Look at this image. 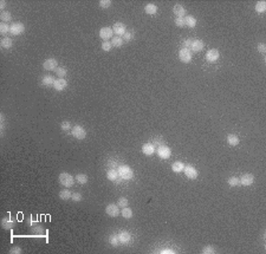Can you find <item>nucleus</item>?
I'll list each match as a JSON object with an SVG mask.
<instances>
[{
	"mask_svg": "<svg viewBox=\"0 0 266 254\" xmlns=\"http://www.w3.org/2000/svg\"><path fill=\"white\" fill-rule=\"evenodd\" d=\"M117 173H118V176L121 177V178H123V180H131L134 177L133 169L130 168L129 166H125V164L124 166H120Z\"/></svg>",
	"mask_w": 266,
	"mask_h": 254,
	"instance_id": "1",
	"label": "nucleus"
},
{
	"mask_svg": "<svg viewBox=\"0 0 266 254\" xmlns=\"http://www.w3.org/2000/svg\"><path fill=\"white\" fill-rule=\"evenodd\" d=\"M58 180H59V183L66 188H70L75 185V177L70 175L69 173H62L58 177Z\"/></svg>",
	"mask_w": 266,
	"mask_h": 254,
	"instance_id": "2",
	"label": "nucleus"
},
{
	"mask_svg": "<svg viewBox=\"0 0 266 254\" xmlns=\"http://www.w3.org/2000/svg\"><path fill=\"white\" fill-rule=\"evenodd\" d=\"M71 134L72 136L77 139H84L86 137V131L84 129L82 125H75L72 129H71Z\"/></svg>",
	"mask_w": 266,
	"mask_h": 254,
	"instance_id": "3",
	"label": "nucleus"
},
{
	"mask_svg": "<svg viewBox=\"0 0 266 254\" xmlns=\"http://www.w3.org/2000/svg\"><path fill=\"white\" fill-rule=\"evenodd\" d=\"M179 58H180V61L182 63H190L192 61V58H193V53L190 52L189 49H181L180 51H179Z\"/></svg>",
	"mask_w": 266,
	"mask_h": 254,
	"instance_id": "4",
	"label": "nucleus"
},
{
	"mask_svg": "<svg viewBox=\"0 0 266 254\" xmlns=\"http://www.w3.org/2000/svg\"><path fill=\"white\" fill-rule=\"evenodd\" d=\"M183 173L187 176V178H189V180H195L198 177V170L195 169L193 166H190V164H187V166L185 164Z\"/></svg>",
	"mask_w": 266,
	"mask_h": 254,
	"instance_id": "5",
	"label": "nucleus"
},
{
	"mask_svg": "<svg viewBox=\"0 0 266 254\" xmlns=\"http://www.w3.org/2000/svg\"><path fill=\"white\" fill-rule=\"evenodd\" d=\"M24 31H25V26H24L23 23H14L11 25V29H10V33L12 36H19V34H23Z\"/></svg>",
	"mask_w": 266,
	"mask_h": 254,
	"instance_id": "6",
	"label": "nucleus"
},
{
	"mask_svg": "<svg viewBox=\"0 0 266 254\" xmlns=\"http://www.w3.org/2000/svg\"><path fill=\"white\" fill-rule=\"evenodd\" d=\"M157 155H159L160 158H163V160H167L170 157V155H172V150H170V148L167 146H161L157 148Z\"/></svg>",
	"mask_w": 266,
	"mask_h": 254,
	"instance_id": "7",
	"label": "nucleus"
},
{
	"mask_svg": "<svg viewBox=\"0 0 266 254\" xmlns=\"http://www.w3.org/2000/svg\"><path fill=\"white\" fill-rule=\"evenodd\" d=\"M118 208L120 207H118L117 205H115V203H110V205H108V206L105 207V213L109 216H111V217H117V216L121 214V212H120Z\"/></svg>",
	"mask_w": 266,
	"mask_h": 254,
	"instance_id": "8",
	"label": "nucleus"
},
{
	"mask_svg": "<svg viewBox=\"0 0 266 254\" xmlns=\"http://www.w3.org/2000/svg\"><path fill=\"white\" fill-rule=\"evenodd\" d=\"M113 34H114V31H113V29L111 27H102L101 30H99V37L103 39V41H105V40H109L110 38H113Z\"/></svg>",
	"mask_w": 266,
	"mask_h": 254,
	"instance_id": "9",
	"label": "nucleus"
},
{
	"mask_svg": "<svg viewBox=\"0 0 266 254\" xmlns=\"http://www.w3.org/2000/svg\"><path fill=\"white\" fill-rule=\"evenodd\" d=\"M43 68L47 71H56V69L58 68V62L54 59V58H49V59H46L44 61L43 63Z\"/></svg>",
	"mask_w": 266,
	"mask_h": 254,
	"instance_id": "10",
	"label": "nucleus"
},
{
	"mask_svg": "<svg viewBox=\"0 0 266 254\" xmlns=\"http://www.w3.org/2000/svg\"><path fill=\"white\" fill-rule=\"evenodd\" d=\"M219 57H220V53H219V51L216 49H212L206 53V59H207V62L209 63H215L219 59Z\"/></svg>",
	"mask_w": 266,
	"mask_h": 254,
	"instance_id": "11",
	"label": "nucleus"
},
{
	"mask_svg": "<svg viewBox=\"0 0 266 254\" xmlns=\"http://www.w3.org/2000/svg\"><path fill=\"white\" fill-rule=\"evenodd\" d=\"M240 180V186H244V187H248V186L253 185L254 182V176L252 174H244L243 176L239 178Z\"/></svg>",
	"mask_w": 266,
	"mask_h": 254,
	"instance_id": "12",
	"label": "nucleus"
},
{
	"mask_svg": "<svg viewBox=\"0 0 266 254\" xmlns=\"http://www.w3.org/2000/svg\"><path fill=\"white\" fill-rule=\"evenodd\" d=\"M113 31L114 33H116V36H118V37H122L125 32H127V29H125V25L123 23H115L114 26H113Z\"/></svg>",
	"mask_w": 266,
	"mask_h": 254,
	"instance_id": "13",
	"label": "nucleus"
},
{
	"mask_svg": "<svg viewBox=\"0 0 266 254\" xmlns=\"http://www.w3.org/2000/svg\"><path fill=\"white\" fill-rule=\"evenodd\" d=\"M204 46H205V44H204L202 40H200V39H195V40L192 41L190 51H192V52H200V51L204 50Z\"/></svg>",
	"mask_w": 266,
	"mask_h": 254,
	"instance_id": "14",
	"label": "nucleus"
},
{
	"mask_svg": "<svg viewBox=\"0 0 266 254\" xmlns=\"http://www.w3.org/2000/svg\"><path fill=\"white\" fill-rule=\"evenodd\" d=\"M66 86H68V80H65L64 78H58V79H56L54 83H53V88H54L57 91H63Z\"/></svg>",
	"mask_w": 266,
	"mask_h": 254,
	"instance_id": "15",
	"label": "nucleus"
},
{
	"mask_svg": "<svg viewBox=\"0 0 266 254\" xmlns=\"http://www.w3.org/2000/svg\"><path fill=\"white\" fill-rule=\"evenodd\" d=\"M117 236H118V240H120V244H122V245H128L130 242V240H131V235H130L129 232L127 231L121 232Z\"/></svg>",
	"mask_w": 266,
	"mask_h": 254,
	"instance_id": "16",
	"label": "nucleus"
},
{
	"mask_svg": "<svg viewBox=\"0 0 266 254\" xmlns=\"http://www.w3.org/2000/svg\"><path fill=\"white\" fill-rule=\"evenodd\" d=\"M142 153L147 156H150L155 153V147L153 146V143H145L142 147Z\"/></svg>",
	"mask_w": 266,
	"mask_h": 254,
	"instance_id": "17",
	"label": "nucleus"
},
{
	"mask_svg": "<svg viewBox=\"0 0 266 254\" xmlns=\"http://www.w3.org/2000/svg\"><path fill=\"white\" fill-rule=\"evenodd\" d=\"M173 12L176 17H183L186 14V8L183 7L182 5L180 4H176L174 7H173Z\"/></svg>",
	"mask_w": 266,
	"mask_h": 254,
	"instance_id": "18",
	"label": "nucleus"
},
{
	"mask_svg": "<svg viewBox=\"0 0 266 254\" xmlns=\"http://www.w3.org/2000/svg\"><path fill=\"white\" fill-rule=\"evenodd\" d=\"M145 12L147 14L154 16V14H156V12H157V6H156L155 4H147L145 6Z\"/></svg>",
	"mask_w": 266,
	"mask_h": 254,
	"instance_id": "19",
	"label": "nucleus"
},
{
	"mask_svg": "<svg viewBox=\"0 0 266 254\" xmlns=\"http://www.w3.org/2000/svg\"><path fill=\"white\" fill-rule=\"evenodd\" d=\"M239 142H240V139H239V137L236 136V135H233V134H229L227 136V143L229 144V146H232V147H236L239 144Z\"/></svg>",
	"mask_w": 266,
	"mask_h": 254,
	"instance_id": "20",
	"label": "nucleus"
},
{
	"mask_svg": "<svg viewBox=\"0 0 266 254\" xmlns=\"http://www.w3.org/2000/svg\"><path fill=\"white\" fill-rule=\"evenodd\" d=\"M54 80H56V79H54L52 76H50V75H45L44 77L42 78V84L45 85V86H51V85L53 86Z\"/></svg>",
	"mask_w": 266,
	"mask_h": 254,
	"instance_id": "21",
	"label": "nucleus"
},
{
	"mask_svg": "<svg viewBox=\"0 0 266 254\" xmlns=\"http://www.w3.org/2000/svg\"><path fill=\"white\" fill-rule=\"evenodd\" d=\"M185 23H186V26L193 29V27L197 26V19H195V17L193 16H187L185 18Z\"/></svg>",
	"mask_w": 266,
	"mask_h": 254,
	"instance_id": "22",
	"label": "nucleus"
},
{
	"mask_svg": "<svg viewBox=\"0 0 266 254\" xmlns=\"http://www.w3.org/2000/svg\"><path fill=\"white\" fill-rule=\"evenodd\" d=\"M1 226L5 228V229H11L14 227V222L11 220V219H7V217H4L1 220Z\"/></svg>",
	"mask_w": 266,
	"mask_h": 254,
	"instance_id": "23",
	"label": "nucleus"
},
{
	"mask_svg": "<svg viewBox=\"0 0 266 254\" xmlns=\"http://www.w3.org/2000/svg\"><path fill=\"white\" fill-rule=\"evenodd\" d=\"M183 168H185V164L180 161H176L172 164V170L174 173H181V171H183Z\"/></svg>",
	"mask_w": 266,
	"mask_h": 254,
	"instance_id": "24",
	"label": "nucleus"
},
{
	"mask_svg": "<svg viewBox=\"0 0 266 254\" xmlns=\"http://www.w3.org/2000/svg\"><path fill=\"white\" fill-rule=\"evenodd\" d=\"M13 45V41H12V39L8 38V37H4V38L1 39V47L2 49H11Z\"/></svg>",
	"mask_w": 266,
	"mask_h": 254,
	"instance_id": "25",
	"label": "nucleus"
},
{
	"mask_svg": "<svg viewBox=\"0 0 266 254\" xmlns=\"http://www.w3.org/2000/svg\"><path fill=\"white\" fill-rule=\"evenodd\" d=\"M121 215L124 217V219H131L133 215H134V213H133V210H131V208L129 207H124L122 208L121 210Z\"/></svg>",
	"mask_w": 266,
	"mask_h": 254,
	"instance_id": "26",
	"label": "nucleus"
},
{
	"mask_svg": "<svg viewBox=\"0 0 266 254\" xmlns=\"http://www.w3.org/2000/svg\"><path fill=\"white\" fill-rule=\"evenodd\" d=\"M76 181L79 183V185H86V182L89 181V177L86 176L85 174H77V176H76Z\"/></svg>",
	"mask_w": 266,
	"mask_h": 254,
	"instance_id": "27",
	"label": "nucleus"
},
{
	"mask_svg": "<svg viewBox=\"0 0 266 254\" xmlns=\"http://www.w3.org/2000/svg\"><path fill=\"white\" fill-rule=\"evenodd\" d=\"M256 11L258 13H264L266 11V1L261 0V1H258L257 5H256Z\"/></svg>",
	"mask_w": 266,
	"mask_h": 254,
	"instance_id": "28",
	"label": "nucleus"
},
{
	"mask_svg": "<svg viewBox=\"0 0 266 254\" xmlns=\"http://www.w3.org/2000/svg\"><path fill=\"white\" fill-rule=\"evenodd\" d=\"M106 177H108L109 181H116L117 177H118V173H117L115 169L108 170V173H106Z\"/></svg>",
	"mask_w": 266,
	"mask_h": 254,
	"instance_id": "29",
	"label": "nucleus"
},
{
	"mask_svg": "<svg viewBox=\"0 0 266 254\" xmlns=\"http://www.w3.org/2000/svg\"><path fill=\"white\" fill-rule=\"evenodd\" d=\"M123 43H124V40L122 37H118V36H116V37H113V40H111V44H113V46L115 47H121L123 45Z\"/></svg>",
	"mask_w": 266,
	"mask_h": 254,
	"instance_id": "30",
	"label": "nucleus"
},
{
	"mask_svg": "<svg viewBox=\"0 0 266 254\" xmlns=\"http://www.w3.org/2000/svg\"><path fill=\"white\" fill-rule=\"evenodd\" d=\"M71 195H72V193L69 192L68 189H64V190H61V192H59V197L64 201L71 199Z\"/></svg>",
	"mask_w": 266,
	"mask_h": 254,
	"instance_id": "31",
	"label": "nucleus"
},
{
	"mask_svg": "<svg viewBox=\"0 0 266 254\" xmlns=\"http://www.w3.org/2000/svg\"><path fill=\"white\" fill-rule=\"evenodd\" d=\"M0 18H1V20H2L4 23H7V21H11V20H12V14H11L10 12H7V11H4V12H1Z\"/></svg>",
	"mask_w": 266,
	"mask_h": 254,
	"instance_id": "32",
	"label": "nucleus"
},
{
	"mask_svg": "<svg viewBox=\"0 0 266 254\" xmlns=\"http://www.w3.org/2000/svg\"><path fill=\"white\" fill-rule=\"evenodd\" d=\"M101 47H102V50H103V51H105V52H109V51H110V50L113 49V44H111V41H109V40H105V41H103V43H102Z\"/></svg>",
	"mask_w": 266,
	"mask_h": 254,
	"instance_id": "33",
	"label": "nucleus"
},
{
	"mask_svg": "<svg viewBox=\"0 0 266 254\" xmlns=\"http://www.w3.org/2000/svg\"><path fill=\"white\" fill-rule=\"evenodd\" d=\"M228 185L231 187H236V186H240V180L236 176H232L228 178Z\"/></svg>",
	"mask_w": 266,
	"mask_h": 254,
	"instance_id": "34",
	"label": "nucleus"
},
{
	"mask_svg": "<svg viewBox=\"0 0 266 254\" xmlns=\"http://www.w3.org/2000/svg\"><path fill=\"white\" fill-rule=\"evenodd\" d=\"M128 205H129V202H128V199H127V197H120L118 201H117V206L120 208L128 207Z\"/></svg>",
	"mask_w": 266,
	"mask_h": 254,
	"instance_id": "35",
	"label": "nucleus"
},
{
	"mask_svg": "<svg viewBox=\"0 0 266 254\" xmlns=\"http://www.w3.org/2000/svg\"><path fill=\"white\" fill-rule=\"evenodd\" d=\"M10 29H11V26H8L7 24H1L0 25V33L2 36H6L7 33H10Z\"/></svg>",
	"mask_w": 266,
	"mask_h": 254,
	"instance_id": "36",
	"label": "nucleus"
},
{
	"mask_svg": "<svg viewBox=\"0 0 266 254\" xmlns=\"http://www.w3.org/2000/svg\"><path fill=\"white\" fill-rule=\"evenodd\" d=\"M174 21H175V25H176L177 27H185V26H186L185 18H183V17H176Z\"/></svg>",
	"mask_w": 266,
	"mask_h": 254,
	"instance_id": "37",
	"label": "nucleus"
},
{
	"mask_svg": "<svg viewBox=\"0 0 266 254\" xmlns=\"http://www.w3.org/2000/svg\"><path fill=\"white\" fill-rule=\"evenodd\" d=\"M109 242H110V245L114 247H117L120 245V240H118V236L117 235H111L110 239H109Z\"/></svg>",
	"mask_w": 266,
	"mask_h": 254,
	"instance_id": "38",
	"label": "nucleus"
},
{
	"mask_svg": "<svg viewBox=\"0 0 266 254\" xmlns=\"http://www.w3.org/2000/svg\"><path fill=\"white\" fill-rule=\"evenodd\" d=\"M56 73H57V76L59 78H64L66 76L68 72H66V70L64 69V68H59V66H58V68L56 69Z\"/></svg>",
	"mask_w": 266,
	"mask_h": 254,
	"instance_id": "39",
	"label": "nucleus"
},
{
	"mask_svg": "<svg viewBox=\"0 0 266 254\" xmlns=\"http://www.w3.org/2000/svg\"><path fill=\"white\" fill-rule=\"evenodd\" d=\"M71 199H72V201H75V202H81V201L83 200V196H82L81 193H72Z\"/></svg>",
	"mask_w": 266,
	"mask_h": 254,
	"instance_id": "40",
	"label": "nucleus"
},
{
	"mask_svg": "<svg viewBox=\"0 0 266 254\" xmlns=\"http://www.w3.org/2000/svg\"><path fill=\"white\" fill-rule=\"evenodd\" d=\"M153 146L154 147H161L163 146V139L162 137H155V139H153Z\"/></svg>",
	"mask_w": 266,
	"mask_h": 254,
	"instance_id": "41",
	"label": "nucleus"
},
{
	"mask_svg": "<svg viewBox=\"0 0 266 254\" xmlns=\"http://www.w3.org/2000/svg\"><path fill=\"white\" fill-rule=\"evenodd\" d=\"M202 253L204 254H214L215 253V249H214V247L213 246H206V247H204V249H202Z\"/></svg>",
	"mask_w": 266,
	"mask_h": 254,
	"instance_id": "42",
	"label": "nucleus"
},
{
	"mask_svg": "<svg viewBox=\"0 0 266 254\" xmlns=\"http://www.w3.org/2000/svg\"><path fill=\"white\" fill-rule=\"evenodd\" d=\"M99 6L102 8H108L111 6V1L110 0H101L99 1Z\"/></svg>",
	"mask_w": 266,
	"mask_h": 254,
	"instance_id": "43",
	"label": "nucleus"
},
{
	"mask_svg": "<svg viewBox=\"0 0 266 254\" xmlns=\"http://www.w3.org/2000/svg\"><path fill=\"white\" fill-rule=\"evenodd\" d=\"M61 128L63 131H68L71 129V124H70V122H68V121H64V122H62Z\"/></svg>",
	"mask_w": 266,
	"mask_h": 254,
	"instance_id": "44",
	"label": "nucleus"
},
{
	"mask_svg": "<svg viewBox=\"0 0 266 254\" xmlns=\"http://www.w3.org/2000/svg\"><path fill=\"white\" fill-rule=\"evenodd\" d=\"M133 38H134V33H131V32H125L123 34V40L124 41H130V40H133Z\"/></svg>",
	"mask_w": 266,
	"mask_h": 254,
	"instance_id": "45",
	"label": "nucleus"
},
{
	"mask_svg": "<svg viewBox=\"0 0 266 254\" xmlns=\"http://www.w3.org/2000/svg\"><path fill=\"white\" fill-rule=\"evenodd\" d=\"M257 49H258V51L261 54H265V52H266V45L265 44H259L258 46H257Z\"/></svg>",
	"mask_w": 266,
	"mask_h": 254,
	"instance_id": "46",
	"label": "nucleus"
},
{
	"mask_svg": "<svg viewBox=\"0 0 266 254\" xmlns=\"http://www.w3.org/2000/svg\"><path fill=\"white\" fill-rule=\"evenodd\" d=\"M192 39H186L185 41H183V49H189L190 50V45H192Z\"/></svg>",
	"mask_w": 266,
	"mask_h": 254,
	"instance_id": "47",
	"label": "nucleus"
},
{
	"mask_svg": "<svg viewBox=\"0 0 266 254\" xmlns=\"http://www.w3.org/2000/svg\"><path fill=\"white\" fill-rule=\"evenodd\" d=\"M10 253H12V254H20V253H22V248H20V247H13V248H11Z\"/></svg>",
	"mask_w": 266,
	"mask_h": 254,
	"instance_id": "48",
	"label": "nucleus"
},
{
	"mask_svg": "<svg viewBox=\"0 0 266 254\" xmlns=\"http://www.w3.org/2000/svg\"><path fill=\"white\" fill-rule=\"evenodd\" d=\"M160 253H162V254H174L175 252L173 251V249H170V248H165V249H162Z\"/></svg>",
	"mask_w": 266,
	"mask_h": 254,
	"instance_id": "49",
	"label": "nucleus"
},
{
	"mask_svg": "<svg viewBox=\"0 0 266 254\" xmlns=\"http://www.w3.org/2000/svg\"><path fill=\"white\" fill-rule=\"evenodd\" d=\"M5 6H6V1H5V0L0 1V8L2 10V8H5Z\"/></svg>",
	"mask_w": 266,
	"mask_h": 254,
	"instance_id": "50",
	"label": "nucleus"
}]
</instances>
